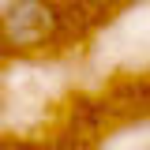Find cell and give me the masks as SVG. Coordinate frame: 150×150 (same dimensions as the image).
Here are the masks:
<instances>
[{"label": "cell", "mask_w": 150, "mask_h": 150, "mask_svg": "<svg viewBox=\"0 0 150 150\" xmlns=\"http://www.w3.org/2000/svg\"><path fill=\"white\" fill-rule=\"evenodd\" d=\"M75 26V0H11L0 11V49L15 56L45 53Z\"/></svg>", "instance_id": "6da1fadb"}]
</instances>
